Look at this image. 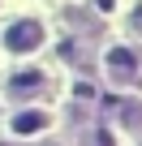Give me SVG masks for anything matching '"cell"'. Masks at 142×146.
<instances>
[{
    "instance_id": "obj_2",
    "label": "cell",
    "mask_w": 142,
    "mask_h": 146,
    "mask_svg": "<svg viewBox=\"0 0 142 146\" xmlns=\"http://www.w3.org/2000/svg\"><path fill=\"white\" fill-rule=\"evenodd\" d=\"M108 73H112V82H121V86L138 82V52L133 47H112L108 52Z\"/></svg>"
},
{
    "instance_id": "obj_5",
    "label": "cell",
    "mask_w": 142,
    "mask_h": 146,
    "mask_svg": "<svg viewBox=\"0 0 142 146\" xmlns=\"http://www.w3.org/2000/svg\"><path fill=\"white\" fill-rule=\"evenodd\" d=\"M116 125H125V129H142V103H138V99L116 103Z\"/></svg>"
},
{
    "instance_id": "obj_4",
    "label": "cell",
    "mask_w": 142,
    "mask_h": 146,
    "mask_svg": "<svg viewBox=\"0 0 142 146\" xmlns=\"http://www.w3.org/2000/svg\"><path fill=\"white\" fill-rule=\"evenodd\" d=\"M43 125H47V112H35V108L13 116V133H39Z\"/></svg>"
},
{
    "instance_id": "obj_6",
    "label": "cell",
    "mask_w": 142,
    "mask_h": 146,
    "mask_svg": "<svg viewBox=\"0 0 142 146\" xmlns=\"http://www.w3.org/2000/svg\"><path fill=\"white\" fill-rule=\"evenodd\" d=\"M133 30H138V35H142V9H138V13H133Z\"/></svg>"
},
{
    "instance_id": "obj_1",
    "label": "cell",
    "mask_w": 142,
    "mask_h": 146,
    "mask_svg": "<svg viewBox=\"0 0 142 146\" xmlns=\"http://www.w3.org/2000/svg\"><path fill=\"white\" fill-rule=\"evenodd\" d=\"M5 43H9V52H35L39 43H43V26L39 22H13L9 30H5Z\"/></svg>"
},
{
    "instance_id": "obj_3",
    "label": "cell",
    "mask_w": 142,
    "mask_h": 146,
    "mask_svg": "<svg viewBox=\"0 0 142 146\" xmlns=\"http://www.w3.org/2000/svg\"><path fill=\"white\" fill-rule=\"evenodd\" d=\"M9 90L13 95H39V90H47V73L43 69H22V73L9 78Z\"/></svg>"
}]
</instances>
